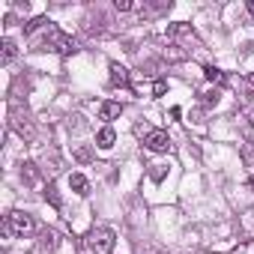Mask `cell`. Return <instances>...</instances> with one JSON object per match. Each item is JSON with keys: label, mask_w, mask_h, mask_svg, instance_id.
Returning a JSON list of instances; mask_svg holds the SVG:
<instances>
[{"label": "cell", "mask_w": 254, "mask_h": 254, "mask_svg": "<svg viewBox=\"0 0 254 254\" xmlns=\"http://www.w3.org/2000/svg\"><path fill=\"white\" fill-rule=\"evenodd\" d=\"M54 48H57L60 54H75V51H78V42H75L72 36H63V33H60V36L54 39Z\"/></svg>", "instance_id": "5"}, {"label": "cell", "mask_w": 254, "mask_h": 254, "mask_svg": "<svg viewBox=\"0 0 254 254\" xmlns=\"http://www.w3.org/2000/svg\"><path fill=\"white\" fill-rule=\"evenodd\" d=\"M57 245H60V236H57V230L45 227V230L39 233V248H42V251H54Z\"/></svg>", "instance_id": "4"}, {"label": "cell", "mask_w": 254, "mask_h": 254, "mask_svg": "<svg viewBox=\"0 0 254 254\" xmlns=\"http://www.w3.org/2000/svg\"><path fill=\"white\" fill-rule=\"evenodd\" d=\"M162 177H165V168H162V165H156V171H153V180H156V183H159V180H162Z\"/></svg>", "instance_id": "17"}, {"label": "cell", "mask_w": 254, "mask_h": 254, "mask_svg": "<svg viewBox=\"0 0 254 254\" xmlns=\"http://www.w3.org/2000/svg\"><path fill=\"white\" fill-rule=\"evenodd\" d=\"M120 114H123V105H120V102H105V105L99 108V117H102V120H117Z\"/></svg>", "instance_id": "6"}, {"label": "cell", "mask_w": 254, "mask_h": 254, "mask_svg": "<svg viewBox=\"0 0 254 254\" xmlns=\"http://www.w3.org/2000/svg\"><path fill=\"white\" fill-rule=\"evenodd\" d=\"M218 102V93H203V105H215Z\"/></svg>", "instance_id": "16"}, {"label": "cell", "mask_w": 254, "mask_h": 254, "mask_svg": "<svg viewBox=\"0 0 254 254\" xmlns=\"http://www.w3.org/2000/svg\"><path fill=\"white\" fill-rule=\"evenodd\" d=\"M15 54H18V45H15L12 39H3V57H0V60H3V63H12Z\"/></svg>", "instance_id": "10"}, {"label": "cell", "mask_w": 254, "mask_h": 254, "mask_svg": "<svg viewBox=\"0 0 254 254\" xmlns=\"http://www.w3.org/2000/svg\"><path fill=\"white\" fill-rule=\"evenodd\" d=\"M21 177H24L27 183H36V165H30V162H27V165H24V171H21Z\"/></svg>", "instance_id": "12"}, {"label": "cell", "mask_w": 254, "mask_h": 254, "mask_svg": "<svg viewBox=\"0 0 254 254\" xmlns=\"http://www.w3.org/2000/svg\"><path fill=\"white\" fill-rule=\"evenodd\" d=\"M114 141H117V135H114V129H111V126H105V129L96 135V144H99L102 150H111V147H114Z\"/></svg>", "instance_id": "7"}, {"label": "cell", "mask_w": 254, "mask_h": 254, "mask_svg": "<svg viewBox=\"0 0 254 254\" xmlns=\"http://www.w3.org/2000/svg\"><path fill=\"white\" fill-rule=\"evenodd\" d=\"M165 90H168V81H165V78H159V81L153 84V93H156V96H165Z\"/></svg>", "instance_id": "14"}, {"label": "cell", "mask_w": 254, "mask_h": 254, "mask_svg": "<svg viewBox=\"0 0 254 254\" xmlns=\"http://www.w3.org/2000/svg\"><path fill=\"white\" fill-rule=\"evenodd\" d=\"M111 84H117V87L129 84V72H126L120 63H111Z\"/></svg>", "instance_id": "8"}, {"label": "cell", "mask_w": 254, "mask_h": 254, "mask_svg": "<svg viewBox=\"0 0 254 254\" xmlns=\"http://www.w3.org/2000/svg\"><path fill=\"white\" fill-rule=\"evenodd\" d=\"M120 12H129V9H135V3H132V0H117V3H114Z\"/></svg>", "instance_id": "15"}, {"label": "cell", "mask_w": 254, "mask_h": 254, "mask_svg": "<svg viewBox=\"0 0 254 254\" xmlns=\"http://www.w3.org/2000/svg\"><path fill=\"white\" fill-rule=\"evenodd\" d=\"M114 242H117V236H114L111 227H93V230L87 233V248H90V254H114Z\"/></svg>", "instance_id": "2"}, {"label": "cell", "mask_w": 254, "mask_h": 254, "mask_svg": "<svg viewBox=\"0 0 254 254\" xmlns=\"http://www.w3.org/2000/svg\"><path fill=\"white\" fill-rule=\"evenodd\" d=\"M251 84H254V72H251Z\"/></svg>", "instance_id": "20"}, {"label": "cell", "mask_w": 254, "mask_h": 254, "mask_svg": "<svg viewBox=\"0 0 254 254\" xmlns=\"http://www.w3.org/2000/svg\"><path fill=\"white\" fill-rule=\"evenodd\" d=\"M248 12H254V0H251V3H248Z\"/></svg>", "instance_id": "18"}, {"label": "cell", "mask_w": 254, "mask_h": 254, "mask_svg": "<svg viewBox=\"0 0 254 254\" xmlns=\"http://www.w3.org/2000/svg\"><path fill=\"white\" fill-rule=\"evenodd\" d=\"M248 186H251V189H254V177H251V180H248Z\"/></svg>", "instance_id": "19"}, {"label": "cell", "mask_w": 254, "mask_h": 254, "mask_svg": "<svg viewBox=\"0 0 254 254\" xmlns=\"http://www.w3.org/2000/svg\"><path fill=\"white\" fill-rule=\"evenodd\" d=\"M45 197L51 200V206H60V194H57V189H54V186H48V189H45Z\"/></svg>", "instance_id": "13"}, {"label": "cell", "mask_w": 254, "mask_h": 254, "mask_svg": "<svg viewBox=\"0 0 254 254\" xmlns=\"http://www.w3.org/2000/svg\"><path fill=\"white\" fill-rule=\"evenodd\" d=\"M69 186L75 189V194H87V191H90V183H87V177H81V174H72V177H69Z\"/></svg>", "instance_id": "9"}, {"label": "cell", "mask_w": 254, "mask_h": 254, "mask_svg": "<svg viewBox=\"0 0 254 254\" xmlns=\"http://www.w3.org/2000/svg\"><path fill=\"white\" fill-rule=\"evenodd\" d=\"M144 144H147V150H153V153H168V150H171V138H168V132H162V129H153V132L144 138Z\"/></svg>", "instance_id": "3"}, {"label": "cell", "mask_w": 254, "mask_h": 254, "mask_svg": "<svg viewBox=\"0 0 254 254\" xmlns=\"http://www.w3.org/2000/svg\"><path fill=\"white\" fill-rule=\"evenodd\" d=\"M203 75H206V81H215V84H221V81H224V72H221V69H215V66H206V69H203Z\"/></svg>", "instance_id": "11"}, {"label": "cell", "mask_w": 254, "mask_h": 254, "mask_svg": "<svg viewBox=\"0 0 254 254\" xmlns=\"http://www.w3.org/2000/svg\"><path fill=\"white\" fill-rule=\"evenodd\" d=\"M3 233H6V236H21V239H27V236L36 233V221H33V215H27V212H9V215H3Z\"/></svg>", "instance_id": "1"}]
</instances>
